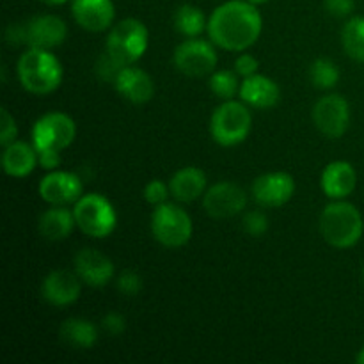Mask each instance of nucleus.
Returning <instances> with one entry per match:
<instances>
[{"label": "nucleus", "instance_id": "obj_1", "mask_svg": "<svg viewBox=\"0 0 364 364\" xmlns=\"http://www.w3.org/2000/svg\"><path fill=\"white\" fill-rule=\"evenodd\" d=\"M206 31L213 45L219 48L244 52L262 36L263 18L256 9V4L247 0H230L213 9Z\"/></svg>", "mask_w": 364, "mask_h": 364}, {"label": "nucleus", "instance_id": "obj_2", "mask_svg": "<svg viewBox=\"0 0 364 364\" xmlns=\"http://www.w3.org/2000/svg\"><path fill=\"white\" fill-rule=\"evenodd\" d=\"M320 233L323 240L336 249L354 247L363 238L364 220L358 206L336 199L320 215Z\"/></svg>", "mask_w": 364, "mask_h": 364}, {"label": "nucleus", "instance_id": "obj_3", "mask_svg": "<svg viewBox=\"0 0 364 364\" xmlns=\"http://www.w3.org/2000/svg\"><path fill=\"white\" fill-rule=\"evenodd\" d=\"M18 78L27 92L45 96L63 82V66L50 50L28 48L18 60Z\"/></svg>", "mask_w": 364, "mask_h": 364}, {"label": "nucleus", "instance_id": "obj_4", "mask_svg": "<svg viewBox=\"0 0 364 364\" xmlns=\"http://www.w3.org/2000/svg\"><path fill=\"white\" fill-rule=\"evenodd\" d=\"M252 128V116L249 105L237 100H224L212 114L210 134L220 146H238L249 137Z\"/></svg>", "mask_w": 364, "mask_h": 364}, {"label": "nucleus", "instance_id": "obj_5", "mask_svg": "<svg viewBox=\"0 0 364 364\" xmlns=\"http://www.w3.org/2000/svg\"><path fill=\"white\" fill-rule=\"evenodd\" d=\"M149 32L137 18H127L114 25L107 38V52L123 66H132L146 53Z\"/></svg>", "mask_w": 364, "mask_h": 364}, {"label": "nucleus", "instance_id": "obj_6", "mask_svg": "<svg viewBox=\"0 0 364 364\" xmlns=\"http://www.w3.org/2000/svg\"><path fill=\"white\" fill-rule=\"evenodd\" d=\"M75 220L82 233L92 238H105L116 230L117 213L112 203L102 194H84L73 205Z\"/></svg>", "mask_w": 364, "mask_h": 364}, {"label": "nucleus", "instance_id": "obj_7", "mask_svg": "<svg viewBox=\"0 0 364 364\" xmlns=\"http://www.w3.org/2000/svg\"><path fill=\"white\" fill-rule=\"evenodd\" d=\"M151 233L166 247H181L188 244L194 233L192 219L183 208L173 203L155 206L151 213Z\"/></svg>", "mask_w": 364, "mask_h": 364}, {"label": "nucleus", "instance_id": "obj_8", "mask_svg": "<svg viewBox=\"0 0 364 364\" xmlns=\"http://www.w3.org/2000/svg\"><path fill=\"white\" fill-rule=\"evenodd\" d=\"M77 124L64 112H48L36 121L32 128V144L38 151H63L73 144Z\"/></svg>", "mask_w": 364, "mask_h": 364}, {"label": "nucleus", "instance_id": "obj_9", "mask_svg": "<svg viewBox=\"0 0 364 364\" xmlns=\"http://www.w3.org/2000/svg\"><path fill=\"white\" fill-rule=\"evenodd\" d=\"M174 66L185 77L199 78L212 75L217 66V52L210 41L188 38L174 50Z\"/></svg>", "mask_w": 364, "mask_h": 364}, {"label": "nucleus", "instance_id": "obj_10", "mask_svg": "<svg viewBox=\"0 0 364 364\" xmlns=\"http://www.w3.org/2000/svg\"><path fill=\"white\" fill-rule=\"evenodd\" d=\"M313 123L329 139H340L350 127V105L340 95H326L313 109Z\"/></svg>", "mask_w": 364, "mask_h": 364}, {"label": "nucleus", "instance_id": "obj_11", "mask_svg": "<svg viewBox=\"0 0 364 364\" xmlns=\"http://www.w3.org/2000/svg\"><path fill=\"white\" fill-rule=\"evenodd\" d=\"M247 205V194L240 185L233 181H219L206 188L203 196V206L213 219H230L238 215Z\"/></svg>", "mask_w": 364, "mask_h": 364}, {"label": "nucleus", "instance_id": "obj_12", "mask_svg": "<svg viewBox=\"0 0 364 364\" xmlns=\"http://www.w3.org/2000/svg\"><path fill=\"white\" fill-rule=\"evenodd\" d=\"M39 196L45 203L52 206L75 205L84 196V185L80 176L68 171H50L39 181Z\"/></svg>", "mask_w": 364, "mask_h": 364}, {"label": "nucleus", "instance_id": "obj_13", "mask_svg": "<svg viewBox=\"0 0 364 364\" xmlns=\"http://www.w3.org/2000/svg\"><path fill=\"white\" fill-rule=\"evenodd\" d=\"M252 198L259 206L265 208H279L287 205L295 194V180L291 174L276 171V173L262 174L252 183Z\"/></svg>", "mask_w": 364, "mask_h": 364}, {"label": "nucleus", "instance_id": "obj_14", "mask_svg": "<svg viewBox=\"0 0 364 364\" xmlns=\"http://www.w3.org/2000/svg\"><path fill=\"white\" fill-rule=\"evenodd\" d=\"M68 27L55 14H39L25 25V45L28 48L52 50L66 41Z\"/></svg>", "mask_w": 364, "mask_h": 364}, {"label": "nucleus", "instance_id": "obj_15", "mask_svg": "<svg viewBox=\"0 0 364 364\" xmlns=\"http://www.w3.org/2000/svg\"><path fill=\"white\" fill-rule=\"evenodd\" d=\"M75 272L89 287H105L114 277V263L96 249H82L75 256Z\"/></svg>", "mask_w": 364, "mask_h": 364}, {"label": "nucleus", "instance_id": "obj_16", "mask_svg": "<svg viewBox=\"0 0 364 364\" xmlns=\"http://www.w3.org/2000/svg\"><path fill=\"white\" fill-rule=\"evenodd\" d=\"M77 272L70 270H53L45 277L41 284V294L48 304L64 308L80 297L82 284Z\"/></svg>", "mask_w": 364, "mask_h": 364}, {"label": "nucleus", "instance_id": "obj_17", "mask_svg": "<svg viewBox=\"0 0 364 364\" xmlns=\"http://www.w3.org/2000/svg\"><path fill=\"white\" fill-rule=\"evenodd\" d=\"M71 13L75 21L89 32L105 31L116 16L112 0H73Z\"/></svg>", "mask_w": 364, "mask_h": 364}, {"label": "nucleus", "instance_id": "obj_18", "mask_svg": "<svg viewBox=\"0 0 364 364\" xmlns=\"http://www.w3.org/2000/svg\"><path fill=\"white\" fill-rule=\"evenodd\" d=\"M320 185L327 198L334 199V201L345 199L358 187V173L347 160H334L323 169Z\"/></svg>", "mask_w": 364, "mask_h": 364}, {"label": "nucleus", "instance_id": "obj_19", "mask_svg": "<svg viewBox=\"0 0 364 364\" xmlns=\"http://www.w3.org/2000/svg\"><path fill=\"white\" fill-rule=\"evenodd\" d=\"M238 96L252 109H272L279 103L281 89L272 78L255 73L242 80Z\"/></svg>", "mask_w": 364, "mask_h": 364}, {"label": "nucleus", "instance_id": "obj_20", "mask_svg": "<svg viewBox=\"0 0 364 364\" xmlns=\"http://www.w3.org/2000/svg\"><path fill=\"white\" fill-rule=\"evenodd\" d=\"M114 85L124 100L137 105L149 102L155 96V82L141 68L124 66Z\"/></svg>", "mask_w": 364, "mask_h": 364}, {"label": "nucleus", "instance_id": "obj_21", "mask_svg": "<svg viewBox=\"0 0 364 364\" xmlns=\"http://www.w3.org/2000/svg\"><path fill=\"white\" fill-rule=\"evenodd\" d=\"M39 166L38 149L25 141H13L4 146L2 169L7 176L25 178Z\"/></svg>", "mask_w": 364, "mask_h": 364}, {"label": "nucleus", "instance_id": "obj_22", "mask_svg": "<svg viewBox=\"0 0 364 364\" xmlns=\"http://www.w3.org/2000/svg\"><path fill=\"white\" fill-rule=\"evenodd\" d=\"M171 196L180 203H192L206 192V174L199 167H181L169 181Z\"/></svg>", "mask_w": 364, "mask_h": 364}, {"label": "nucleus", "instance_id": "obj_23", "mask_svg": "<svg viewBox=\"0 0 364 364\" xmlns=\"http://www.w3.org/2000/svg\"><path fill=\"white\" fill-rule=\"evenodd\" d=\"M77 226L73 210L68 206H52L39 217V233L50 242H60L68 238Z\"/></svg>", "mask_w": 364, "mask_h": 364}, {"label": "nucleus", "instance_id": "obj_24", "mask_svg": "<svg viewBox=\"0 0 364 364\" xmlns=\"http://www.w3.org/2000/svg\"><path fill=\"white\" fill-rule=\"evenodd\" d=\"M60 338L75 348H92L98 341V329L85 318H70L60 326Z\"/></svg>", "mask_w": 364, "mask_h": 364}, {"label": "nucleus", "instance_id": "obj_25", "mask_svg": "<svg viewBox=\"0 0 364 364\" xmlns=\"http://www.w3.org/2000/svg\"><path fill=\"white\" fill-rule=\"evenodd\" d=\"M174 27L185 38H198L208 27V20L199 7L192 6V4H183L178 7L176 14H174Z\"/></svg>", "mask_w": 364, "mask_h": 364}, {"label": "nucleus", "instance_id": "obj_26", "mask_svg": "<svg viewBox=\"0 0 364 364\" xmlns=\"http://www.w3.org/2000/svg\"><path fill=\"white\" fill-rule=\"evenodd\" d=\"M341 43L350 59L364 63V16H352L343 25Z\"/></svg>", "mask_w": 364, "mask_h": 364}, {"label": "nucleus", "instance_id": "obj_27", "mask_svg": "<svg viewBox=\"0 0 364 364\" xmlns=\"http://www.w3.org/2000/svg\"><path fill=\"white\" fill-rule=\"evenodd\" d=\"M240 75L237 71H230V70H219L213 71L210 75L208 85L212 89V92L215 96L223 100H233L235 96L240 92V80H238Z\"/></svg>", "mask_w": 364, "mask_h": 364}, {"label": "nucleus", "instance_id": "obj_28", "mask_svg": "<svg viewBox=\"0 0 364 364\" xmlns=\"http://www.w3.org/2000/svg\"><path fill=\"white\" fill-rule=\"evenodd\" d=\"M309 78L318 89H333L340 82V70L331 59H316L309 70Z\"/></svg>", "mask_w": 364, "mask_h": 364}, {"label": "nucleus", "instance_id": "obj_29", "mask_svg": "<svg viewBox=\"0 0 364 364\" xmlns=\"http://www.w3.org/2000/svg\"><path fill=\"white\" fill-rule=\"evenodd\" d=\"M123 68H124L123 64H121L117 59H114L107 50L105 53L96 60V75H98V78H102L103 82H110V84L116 82V78L119 77Z\"/></svg>", "mask_w": 364, "mask_h": 364}, {"label": "nucleus", "instance_id": "obj_30", "mask_svg": "<svg viewBox=\"0 0 364 364\" xmlns=\"http://www.w3.org/2000/svg\"><path fill=\"white\" fill-rule=\"evenodd\" d=\"M244 230L247 231L251 237H263L269 231V219L259 210H252V212L245 213L244 217Z\"/></svg>", "mask_w": 364, "mask_h": 364}, {"label": "nucleus", "instance_id": "obj_31", "mask_svg": "<svg viewBox=\"0 0 364 364\" xmlns=\"http://www.w3.org/2000/svg\"><path fill=\"white\" fill-rule=\"evenodd\" d=\"M169 194L171 187L167 183H164L162 180H153L144 187V199L153 206H160L164 203H167Z\"/></svg>", "mask_w": 364, "mask_h": 364}, {"label": "nucleus", "instance_id": "obj_32", "mask_svg": "<svg viewBox=\"0 0 364 364\" xmlns=\"http://www.w3.org/2000/svg\"><path fill=\"white\" fill-rule=\"evenodd\" d=\"M117 290L127 297H135L142 290V277L134 270H124L117 277Z\"/></svg>", "mask_w": 364, "mask_h": 364}, {"label": "nucleus", "instance_id": "obj_33", "mask_svg": "<svg viewBox=\"0 0 364 364\" xmlns=\"http://www.w3.org/2000/svg\"><path fill=\"white\" fill-rule=\"evenodd\" d=\"M16 121L11 116L9 110L2 109L0 110V144L7 146L13 141H16Z\"/></svg>", "mask_w": 364, "mask_h": 364}, {"label": "nucleus", "instance_id": "obj_34", "mask_svg": "<svg viewBox=\"0 0 364 364\" xmlns=\"http://www.w3.org/2000/svg\"><path fill=\"white\" fill-rule=\"evenodd\" d=\"M258 59H256L255 55H251V53H242V55H238L237 60H235V71L244 78L258 73Z\"/></svg>", "mask_w": 364, "mask_h": 364}, {"label": "nucleus", "instance_id": "obj_35", "mask_svg": "<svg viewBox=\"0 0 364 364\" xmlns=\"http://www.w3.org/2000/svg\"><path fill=\"white\" fill-rule=\"evenodd\" d=\"M323 6H326L327 13H331L333 16L345 18L354 13L355 2L354 0H323Z\"/></svg>", "mask_w": 364, "mask_h": 364}, {"label": "nucleus", "instance_id": "obj_36", "mask_svg": "<svg viewBox=\"0 0 364 364\" xmlns=\"http://www.w3.org/2000/svg\"><path fill=\"white\" fill-rule=\"evenodd\" d=\"M102 326L110 336H119V334H123L124 331H127V320H124V316L119 315V313H109V315H105V318H103Z\"/></svg>", "mask_w": 364, "mask_h": 364}, {"label": "nucleus", "instance_id": "obj_37", "mask_svg": "<svg viewBox=\"0 0 364 364\" xmlns=\"http://www.w3.org/2000/svg\"><path fill=\"white\" fill-rule=\"evenodd\" d=\"M38 160L39 167L46 171H55L60 166V151H50V149L38 151Z\"/></svg>", "mask_w": 364, "mask_h": 364}, {"label": "nucleus", "instance_id": "obj_38", "mask_svg": "<svg viewBox=\"0 0 364 364\" xmlns=\"http://www.w3.org/2000/svg\"><path fill=\"white\" fill-rule=\"evenodd\" d=\"M41 2L48 4V6H60V4L68 2V0H41Z\"/></svg>", "mask_w": 364, "mask_h": 364}, {"label": "nucleus", "instance_id": "obj_39", "mask_svg": "<svg viewBox=\"0 0 364 364\" xmlns=\"http://www.w3.org/2000/svg\"><path fill=\"white\" fill-rule=\"evenodd\" d=\"M358 363L364 364V345H363V348L359 350V354H358Z\"/></svg>", "mask_w": 364, "mask_h": 364}, {"label": "nucleus", "instance_id": "obj_40", "mask_svg": "<svg viewBox=\"0 0 364 364\" xmlns=\"http://www.w3.org/2000/svg\"><path fill=\"white\" fill-rule=\"evenodd\" d=\"M247 2H251V4H256V6H258V4H263V2H267V0H247Z\"/></svg>", "mask_w": 364, "mask_h": 364}, {"label": "nucleus", "instance_id": "obj_41", "mask_svg": "<svg viewBox=\"0 0 364 364\" xmlns=\"http://www.w3.org/2000/svg\"><path fill=\"white\" fill-rule=\"evenodd\" d=\"M363 281H364V269H363Z\"/></svg>", "mask_w": 364, "mask_h": 364}]
</instances>
